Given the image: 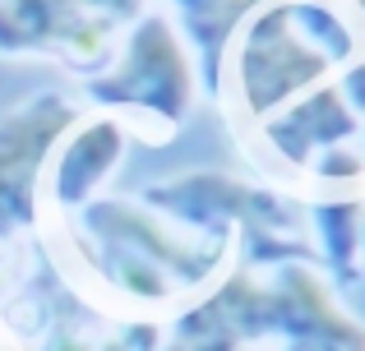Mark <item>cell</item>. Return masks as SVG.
<instances>
[{"mask_svg": "<svg viewBox=\"0 0 365 351\" xmlns=\"http://www.w3.org/2000/svg\"><path fill=\"white\" fill-rule=\"evenodd\" d=\"M83 236L98 241V263L107 282L130 300H180L185 291L204 287L227 259L232 236L195 231L176 217L158 213L143 199H98L83 213Z\"/></svg>", "mask_w": 365, "mask_h": 351, "instance_id": "7a4b0ae2", "label": "cell"}, {"mask_svg": "<svg viewBox=\"0 0 365 351\" xmlns=\"http://www.w3.org/2000/svg\"><path fill=\"white\" fill-rule=\"evenodd\" d=\"M333 83H338L342 102H347V107L365 120V56H356V61H351V65H347V70H342Z\"/></svg>", "mask_w": 365, "mask_h": 351, "instance_id": "9c48e42d", "label": "cell"}, {"mask_svg": "<svg viewBox=\"0 0 365 351\" xmlns=\"http://www.w3.org/2000/svg\"><path fill=\"white\" fill-rule=\"evenodd\" d=\"M125 153H130V130L125 120L107 116V111H83L70 130L61 135L46 167L42 199L56 217H74L88 204H98L111 176L120 172Z\"/></svg>", "mask_w": 365, "mask_h": 351, "instance_id": "8992f818", "label": "cell"}, {"mask_svg": "<svg viewBox=\"0 0 365 351\" xmlns=\"http://www.w3.org/2000/svg\"><path fill=\"white\" fill-rule=\"evenodd\" d=\"M356 213H361V189H324V194H314L305 204L314 250H319L324 268H329V282H342V287H351L365 273Z\"/></svg>", "mask_w": 365, "mask_h": 351, "instance_id": "52a82bcc", "label": "cell"}, {"mask_svg": "<svg viewBox=\"0 0 365 351\" xmlns=\"http://www.w3.org/2000/svg\"><path fill=\"white\" fill-rule=\"evenodd\" d=\"M79 116V98L65 88H42L0 111V241H14L42 222L46 167Z\"/></svg>", "mask_w": 365, "mask_h": 351, "instance_id": "5b68a950", "label": "cell"}, {"mask_svg": "<svg viewBox=\"0 0 365 351\" xmlns=\"http://www.w3.org/2000/svg\"><path fill=\"white\" fill-rule=\"evenodd\" d=\"M365 56V23L347 0H259L236 23L213 93L255 130L277 107L333 83Z\"/></svg>", "mask_w": 365, "mask_h": 351, "instance_id": "6da1fadb", "label": "cell"}, {"mask_svg": "<svg viewBox=\"0 0 365 351\" xmlns=\"http://www.w3.org/2000/svg\"><path fill=\"white\" fill-rule=\"evenodd\" d=\"M79 98L93 111L125 120V130H130V120H143V125H153L158 139H167L195 111L199 98L195 51L180 37V28L171 23V14H158V9L139 14L120 33L111 61L98 74L79 79Z\"/></svg>", "mask_w": 365, "mask_h": 351, "instance_id": "3957f363", "label": "cell"}, {"mask_svg": "<svg viewBox=\"0 0 365 351\" xmlns=\"http://www.w3.org/2000/svg\"><path fill=\"white\" fill-rule=\"evenodd\" d=\"M347 5L356 9V19H361V23H365V0H347Z\"/></svg>", "mask_w": 365, "mask_h": 351, "instance_id": "8fae6325", "label": "cell"}, {"mask_svg": "<svg viewBox=\"0 0 365 351\" xmlns=\"http://www.w3.org/2000/svg\"><path fill=\"white\" fill-rule=\"evenodd\" d=\"M259 0H167V9L180 19V37L195 51V65L204 74V83L213 88L217 65H222V51L232 42L236 23L255 9Z\"/></svg>", "mask_w": 365, "mask_h": 351, "instance_id": "ba28073f", "label": "cell"}, {"mask_svg": "<svg viewBox=\"0 0 365 351\" xmlns=\"http://www.w3.org/2000/svg\"><path fill=\"white\" fill-rule=\"evenodd\" d=\"M356 231H361V263H365V189H361V213H356Z\"/></svg>", "mask_w": 365, "mask_h": 351, "instance_id": "30bf717a", "label": "cell"}, {"mask_svg": "<svg viewBox=\"0 0 365 351\" xmlns=\"http://www.w3.org/2000/svg\"><path fill=\"white\" fill-rule=\"evenodd\" d=\"M139 14L143 0H0V56L61 61L88 79Z\"/></svg>", "mask_w": 365, "mask_h": 351, "instance_id": "277c9868", "label": "cell"}]
</instances>
